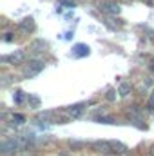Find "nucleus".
Here are the masks:
<instances>
[{
    "instance_id": "obj_1",
    "label": "nucleus",
    "mask_w": 154,
    "mask_h": 156,
    "mask_svg": "<svg viewBox=\"0 0 154 156\" xmlns=\"http://www.w3.org/2000/svg\"><path fill=\"white\" fill-rule=\"evenodd\" d=\"M42 71H44V62H40V60H29V64H26L22 75H24V78H35Z\"/></svg>"
},
{
    "instance_id": "obj_2",
    "label": "nucleus",
    "mask_w": 154,
    "mask_h": 156,
    "mask_svg": "<svg viewBox=\"0 0 154 156\" xmlns=\"http://www.w3.org/2000/svg\"><path fill=\"white\" fill-rule=\"evenodd\" d=\"M24 58H26V55H24V51H15V53H11V55H7V56H4L2 58V62H9V64H22L24 62Z\"/></svg>"
},
{
    "instance_id": "obj_3",
    "label": "nucleus",
    "mask_w": 154,
    "mask_h": 156,
    "mask_svg": "<svg viewBox=\"0 0 154 156\" xmlns=\"http://www.w3.org/2000/svg\"><path fill=\"white\" fill-rule=\"evenodd\" d=\"M20 145H18V142L13 138V140H4L2 144H0V151L4 153V154H7V153H13V151H16Z\"/></svg>"
},
{
    "instance_id": "obj_4",
    "label": "nucleus",
    "mask_w": 154,
    "mask_h": 156,
    "mask_svg": "<svg viewBox=\"0 0 154 156\" xmlns=\"http://www.w3.org/2000/svg\"><path fill=\"white\" fill-rule=\"evenodd\" d=\"M100 9L103 13H109V15H118L120 13V4L118 2H103V4H100Z\"/></svg>"
},
{
    "instance_id": "obj_5",
    "label": "nucleus",
    "mask_w": 154,
    "mask_h": 156,
    "mask_svg": "<svg viewBox=\"0 0 154 156\" xmlns=\"http://www.w3.org/2000/svg\"><path fill=\"white\" fill-rule=\"evenodd\" d=\"M93 149L98 153H113L111 142H93Z\"/></svg>"
},
{
    "instance_id": "obj_6",
    "label": "nucleus",
    "mask_w": 154,
    "mask_h": 156,
    "mask_svg": "<svg viewBox=\"0 0 154 156\" xmlns=\"http://www.w3.org/2000/svg\"><path fill=\"white\" fill-rule=\"evenodd\" d=\"M91 51H89V45H85V44H78L73 47V55L75 56H87Z\"/></svg>"
},
{
    "instance_id": "obj_7",
    "label": "nucleus",
    "mask_w": 154,
    "mask_h": 156,
    "mask_svg": "<svg viewBox=\"0 0 154 156\" xmlns=\"http://www.w3.org/2000/svg\"><path fill=\"white\" fill-rule=\"evenodd\" d=\"M18 27L22 29V31H33L35 29V20L29 16V18H24L20 24H18Z\"/></svg>"
},
{
    "instance_id": "obj_8",
    "label": "nucleus",
    "mask_w": 154,
    "mask_h": 156,
    "mask_svg": "<svg viewBox=\"0 0 154 156\" xmlns=\"http://www.w3.org/2000/svg\"><path fill=\"white\" fill-rule=\"evenodd\" d=\"M82 113H83V105H82V104L73 105V107H69V109H67V116H71V118H78Z\"/></svg>"
},
{
    "instance_id": "obj_9",
    "label": "nucleus",
    "mask_w": 154,
    "mask_h": 156,
    "mask_svg": "<svg viewBox=\"0 0 154 156\" xmlns=\"http://www.w3.org/2000/svg\"><path fill=\"white\" fill-rule=\"evenodd\" d=\"M29 49H33V51H45L47 49V44L44 40H35V42H31Z\"/></svg>"
},
{
    "instance_id": "obj_10",
    "label": "nucleus",
    "mask_w": 154,
    "mask_h": 156,
    "mask_svg": "<svg viewBox=\"0 0 154 156\" xmlns=\"http://www.w3.org/2000/svg\"><path fill=\"white\" fill-rule=\"evenodd\" d=\"M111 147H113V153H116V154H123L127 151V145H123L120 142H111Z\"/></svg>"
},
{
    "instance_id": "obj_11",
    "label": "nucleus",
    "mask_w": 154,
    "mask_h": 156,
    "mask_svg": "<svg viewBox=\"0 0 154 156\" xmlns=\"http://www.w3.org/2000/svg\"><path fill=\"white\" fill-rule=\"evenodd\" d=\"M118 93H120L121 96H127V94L131 93V85H127V83H121V85H120V89H118Z\"/></svg>"
},
{
    "instance_id": "obj_12",
    "label": "nucleus",
    "mask_w": 154,
    "mask_h": 156,
    "mask_svg": "<svg viewBox=\"0 0 154 156\" xmlns=\"http://www.w3.org/2000/svg\"><path fill=\"white\" fill-rule=\"evenodd\" d=\"M24 122H26V118L22 116V115H13V123L20 125V123H24Z\"/></svg>"
},
{
    "instance_id": "obj_13",
    "label": "nucleus",
    "mask_w": 154,
    "mask_h": 156,
    "mask_svg": "<svg viewBox=\"0 0 154 156\" xmlns=\"http://www.w3.org/2000/svg\"><path fill=\"white\" fill-rule=\"evenodd\" d=\"M51 116H53V113L51 111H45V113H40L38 115V120H49Z\"/></svg>"
},
{
    "instance_id": "obj_14",
    "label": "nucleus",
    "mask_w": 154,
    "mask_h": 156,
    "mask_svg": "<svg viewBox=\"0 0 154 156\" xmlns=\"http://www.w3.org/2000/svg\"><path fill=\"white\" fill-rule=\"evenodd\" d=\"M15 102H16V104H22V102H24V94H22V91H16V96H15Z\"/></svg>"
},
{
    "instance_id": "obj_15",
    "label": "nucleus",
    "mask_w": 154,
    "mask_h": 156,
    "mask_svg": "<svg viewBox=\"0 0 154 156\" xmlns=\"http://www.w3.org/2000/svg\"><path fill=\"white\" fill-rule=\"evenodd\" d=\"M60 4H64L65 7H75V2L73 0H60Z\"/></svg>"
},
{
    "instance_id": "obj_16",
    "label": "nucleus",
    "mask_w": 154,
    "mask_h": 156,
    "mask_svg": "<svg viewBox=\"0 0 154 156\" xmlns=\"http://www.w3.org/2000/svg\"><path fill=\"white\" fill-rule=\"evenodd\" d=\"M114 98H116V91H109V94H107V100H111V102H113Z\"/></svg>"
},
{
    "instance_id": "obj_17",
    "label": "nucleus",
    "mask_w": 154,
    "mask_h": 156,
    "mask_svg": "<svg viewBox=\"0 0 154 156\" xmlns=\"http://www.w3.org/2000/svg\"><path fill=\"white\" fill-rule=\"evenodd\" d=\"M149 107H151V109H154V93L151 94V98H149Z\"/></svg>"
},
{
    "instance_id": "obj_18",
    "label": "nucleus",
    "mask_w": 154,
    "mask_h": 156,
    "mask_svg": "<svg viewBox=\"0 0 154 156\" xmlns=\"http://www.w3.org/2000/svg\"><path fill=\"white\" fill-rule=\"evenodd\" d=\"M29 100H31V104H33V105H35V107H37V105H38V98H35V96H31V98H29Z\"/></svg>"
},
{
    "instance_id": "obj_19",
    "label": "nucleus",
    "mask_w": 154,
    "mask_h": 156,
    "mask_svg": "<svg viewBox=\"0 0 154 156\" xmlns=\"http://www.w3.org/2000/svg\"><path fill=\"white\" fill-rule=\"evenodd\" d=\"M4 40H5V42H11V40H13V37H11V33H5V37H4Z\"/></svg>"
},
{
    "instance_id": "obj_20",
    "label": "nucleus",
    "mask_w": 154,
    "mask_h": 156,
    "mask_svg": "<svg viewBox=\"0 0 154 156\" xmlns=\"http://www.w3.org/2000/svg\"><path fill=\"white\" fill-rule=\"evenodd\" d=\"M147 2H149V5H151V7H154V0H147Z\"/></svg>"
},
{
    "instance_id": "obj_21",
    "label": "nucleus",
    "mask_w": 154,
    "mask_h": 156,
    "mask_svg": "<svg viewBox=\"0 0 154 156\" xmlns=\"http://www.w3.org/2000/svg\"><path fill=\"white\" fill-rule=\"evenodd\" d=\"M151 154H152V156H154V147H152V151H151Z\"/></svg>"
},
{
    "instance_id": "obj_22",
    "label": "nucleus",
    "mask_w": 154,
    "mask_h": 156,
    "mask_svg": "<svg viewBox=\"0 0 154 156\" xmlns=\"http://www.w3.org/2000/svg\"><path fill=\"white\" fill-rule=\"evenodd\" d=\"M62 156H67V154H62Z\"/></svg>"
},
{
    "instance_id": "obj_23",
    "label": "nucleus",
    "mask_w": 154,
    "mask_h": 156,
    "mask_svg": "<svg viewBox=\"0 0 154 156\" xmlns=\"http://www.w3.org/2000/svg\"><path fill=\"white\" fill-rule=\"evenodd\" d=\"M125 2H129V0H125Z\"/></svg>"
},
{
    "instance_id": "obj_24",
    "label": "nucleus",
    "mask_w": 154,
    "mask_h": 156,
    "mask_svg": "<svg viewBox=\"0 0 154 156\" xmlns=\"http://www.w3.org/2000/svg\"><path fill=\"white\" fill-rule=\"evenodd\" d=\"M149 156H152V154H149Z\"/></svg>"
}]
</instances>
